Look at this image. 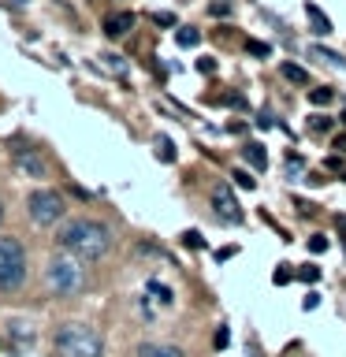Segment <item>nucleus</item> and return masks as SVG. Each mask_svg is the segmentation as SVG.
Instances as JSON below:
<instances>
[{"label":"nucleus","mask_w":346,"mask_h":357,"mask_svg":"<svg viewBox=\"0 0 346 357\" xmlns=\"http://www.w3.org/2000/svg\"><path fill=\"white\" fill-rule=\"evenodd\" d=\"M145 301H156V305H172V287L167 283H160V279H149V283H145Z\"/></svg>","instance_id":"10"},{"label":"nucleus","mask_w":346,"mask_h":357,"mask_svg":"<svg viewBox=\"0 0 346 357\" xmlns=\"http://www.w3.org/2000/svg\"><path fill=\"white\" fill-rule=\"evenodd\" d=\"M138 357H186V354L183 346H172V342H142Z\"/></svg>","instance_id":"9"},{"label":"nucleus","mask_w":346,"mask_h":357,"mask_svg":"<svg viewBox=\"0 0 346 357\" xmlns=\"http://www.w3.org/2000/svg\"><path fill=\"white\" fill-rule=\"evenodd\" d=\"M234 183L246 186V190H253V186H257V178H250V172H234Z\"/></svg>","instance_id":"20"},{"label":"nucleus","mask_w":346,"mask_h":357,"mask_svg":"<svg viewBox=\"0 0 346 357\" xmlns=\"http://www.w3.org/2000/svg\"><path fill=\"white\" fill-rule=\"evenodd\" d=\"M313 52H317L320 60H328V63H343L346 67V56H339V52H328V49H313Z\"/></svg>","instance_id":"16"},{"label":"nucleus","mask_w":346,"mask_h":357,"mask_svg":"<svg viewBox=\"0 0 346 357\" xmlns=\"http://www.w3.org/2000/svg\"><path fill=\"white\" fill-rule=\"evenodd\" d=\"M272 279H276V283H279V287H283V283H290V272H283V268H279V272H276Z\"/></svg>","instance_id":"26"},{"label":"nucleus","mask_w":346,"mask_h":357,"mask_svg":"<svg viewBox=\"0 0 346 357\" xmlns=\"http://www.w3.org/2000/svg\"><path fill=\"white\" fill-rule=\"evenodd\" d=\"M22 283H27V250H22L19 238L0 234V290L11 294Z\"/></svg>","instance_id":"4"},{"label":"nucleus","mask_w":346,"mask_h":357,"mask_svg":"<svg viewBox=\"0 0 346 357\" xmlns=\"http://www.w3.org/2000/svg\"><path fill=\"white\" fill-rule=\"evenodd\" d=\"M309 100H313V105H328V100H331V89H328V86H324V89H313Z\"/></svg>","instance_id":"17"},{"label":"nucleus","mask_w":346,"mask_h":357,"mask_svg":"<svg viewBox=\"0 0 346 357\" xmlns=\"http://www.w3.org/2000/svg\"><path fill=\"white\" fill-rule=\"evenodd\" d=\"M56 245L67 253H75V257H82V261H100V257H108L112 250V231L105 227L100 220H86V216H78V220H67L60 234H56Z\"/></svg>","instance_id":"1"},{"label":"nucleus","mask_w":346,"mask_h":357,"mask_svg":"<svg viewBox=\"0 0 346 357\" xmlns=\"http://www.w3.org/2000/svg\"><path fill=\"white\" fill-rule=\"evenodd\" d=\"M0 220H4V201H0Z\"/></svg>","instance_id":"27"},{"label":"nucleus","mask_w":346,"mask_h":357,"mask_svg":"<svg viewBox=\"0 0 346 357\" xmlns=\"http://www.w3.org/2000/svg\"><path fill=\"white\" fill-rule=\"evenodd\" d=\"M183 242H186V245H194V250H201V245H205V242H201V234H197V231H190Z\"/></svg>","instance_id":"24"},{"label":"nucleus","mask_w":346,"mask_h":357,"mask_svg":"<svg viewBox=\"0 0 346 357\" xmlns=\"http://www.w3.org/2000/svg\"><path fill=\"white\" fill-rule=\"evenodd\" d=\"M156 156H160L164 164H172L175 160V145L167 142V138H156Z\"/></svg>","instance_id":"15"},{"label":"nucleus","mask_w":346,"mask_h":357,"mask_svg":"<svg viewBox=\"0 0 346 357\" xmlns=\"http://www.w3.org/2000/svg\"><path fill=\"white\" fill-rule=\"evenodd\" d=\"M212 208H216V220H223V223H242V208H239V201H234L231 186L212 190Z\"/></svg>","instance_id":"7"},{"label":"nucleus","mask_w":346,"mask_h":357,"mask_svg":"<svg viewBox=\"0 0 346 357\" xmlns=\"http://www.w3.org/2000/svg\"><path fill=\"white\" fill-rule=\"evenodd\" d=\"M313 130H331V119L328 116H313Z\"/></svg>","instance_id":"22"},{"label":"nucleus","mask_w":346,"mask_h":357,"mask_svg":"<svg viewBox=\"0 0 346 357\" xmlns=\"http://www.w3.org/2000/svg\"><path fill=\"white\" fill-rule=\"evenodd\" d=\"M279 71H283V78H287V82H294V86H309V71H301L298 63H283Z\"/></svg>","instance_id":"13"},{"label":"nucleus","mask_w":346,"mask_h":357,"mask_svg":"<svg viewBox=\"0 0 346 357\" xmlns=\"http://www.w3.org/2000/svg\"><path fill=\"white\" fill-rule=\"evenodd\" d=\"M45 287L52 290L56 298H75L86 290V261L75 253H52V261L45 264Z\"/></svg>","instance_id":"2"},{"label":"nucleus","mask_w":346,"mask_h":357,"mask_svg":"<svg viewBox=\"0 0 346 357\" xmlns=\"http://www.w3.org/2000/svg\"><path fill=\"white\" fill-rule=\"evenodd\" d=\"M309 250H313V253H324V250H328V238H324V234H313V238H309Z\"/></svg>","instance_id":"19"},{"label":"nucleus","mask_w":346,"mask_h":357,"mask_svg":"<svg viewBox=\"0 0 346 357\" xmlns=\"http://www.w3.org/2000/svg\"><path fill=\"white\" fill-rule=\"evenodd\" d=\"M97 67H105V71H112V75H127V63H123V56H100V63Z\"/></svg>","instance_id":"14"},{"label":"nucleus","mask_w":346,"mask_h":357,"mask_svg":"<svg viewBox=\"0 0 346 357\" xmlns=\"http://www.w3.org/2000/svg\"><path fill=\"white\" fill-rule=\"evenodd\" d=\"M63 212H67V201H63L60 190L41 186L27 197V216H30L33 227H52V223L63 220Z\"/></svg>","instance_id":"5"},{"label":"nucleus","mask_w":346,"mask_h":357,"mask_svg":"<svg viewBox=\"0 0 346 357\" xmlns=\"http://www.w3.org/2000/svg\"><path fill=\"white\" fill-rule=\"evenodd\" d=\"M306 15H309V22H313V33H320V38H324V33H331V19L324 15L317 4H306Z\"/></svg>","instance_id":"12"},{"label":"nucleus","mask_w":346,"mask_h":357,"mask_svg":"<svg viewBox=\"0 0 346 357\" xmlns=\"http://www.w3.org/2000/svg\"><path fill=\"white\" fill-rule=\"evenodd\" d=\"M56 357H105V339L89 324H60L52 335Z\"/></svg>","instance_id":"3"},{"label":"nucleus","mask_w":346,"mask_h":357,"mask_svg":"<svg viewBox=\"0 0 346 357\" xmlns=\"http://www.w3.org/2000/svg\"><path fill=\"white\" fill-rule=\"evenodd\" d=\"M227 342H231V335L220 328V331H216V350H223V346H227Z\"/></svg>","instance_id":"25"},{"label":"nucleus","mask_w":346,"mask_h":357,"mask_svg":"<svg viewBox=\"0 0 346 357\" xmlns=\"http://www.w3.org/2000/svg\"><path fill=\"white\" fill-rule=\"evenodd\" d=\"M242 153H246V160H250L253 172H264V167H268V153H264V145H261V142H250Z\"/></svg>","instance_id":"11"},{"label":"nucleus","mask_w":346,"mask_h":357,"mask_svg":"<svg viewBox=\"0 0 346 357\" xmlns=\"http://www.w3.org/2000/svg\"><path fill=\"white\" fill-rule=\"evenodd\" d=\"M343 123H346V112H343Z\"/></svg>","instance_id":"28"},{"label":"nucleus","mask_w":346,"mask_h":357,"mask_svg":"<svg viewBox=\"0 0 346 357\" xmlns=\"http://www.w3.org/2000/svg\"><path fill=\"white\" fill-rule=\"evenodd\" d=\"M301 279H306V283H317V279H320V268H301Z\"/></svg>","instance_id":"21"},{"label":"nucleus","mask_w":346,"mask_h":357,"mask_svg":"<svg viewBox=\"0 0 346 357\" xmlns=\"http://www.w3.org/2000/svg\"><path fill=\"white\" fill-rule=\"evenodd\" d=\"M201 33L197 30H179V45H197Z\"/></svg>","instance_id":"18"},{"label":"nucleus","mask_w":346,"mask_h":357,"mask_svg":"<svg viewBox=\"0 0 346 357\" xmlns=\"http://www.w3.org/2000/svg\"><path fill=\"white\" fill-rule=\"evenodd\" d=\"M130 30H134V15H130V11H116V15L105 19V33H108V38H123V33H130Z\"/></svg>","instance_id":"8"},{"label":"nucleus","mask_w":346,"mask_h":357,"mask_svg":"<svg viewBox=\"0 0 346 357\" xmlns=\"http://www.w3.org/2000/svg\"><path fill=\"white\" fill-rule=\"evenodd\" d=\"M11 164H15V172L27 175V178H45V160H41L38 149H30V145H15V149H11Z\"/></svg>","instance_id":"6"},{"label":"nucleus","mask_w":346,"mask_h":357,"mask_svg":"<svg viewBox=\"0 0 346 357\" xmlns=\"http://www.w3.org/2000/svg\"><path fill=\"white\" fill-rule=\"evenodd\" d=\"M246 49H250L253 56H268V45H264V41H250Z\"/></svg>","instance_id":"23"}]
</instances>
